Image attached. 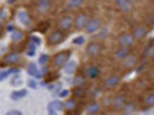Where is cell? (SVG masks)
Segmentation results:
<instances>
[{
    "mask_svg": "<svg viewBox=\"0 0 154 115\" xmlns=\"http://www.w3.org/2000/svg\"><path fill=\"white\" fill-rule=\"evenodd\" d=\"M70 57H72V50L70 49H64V50L57 51L51 57V67L54 69H62L70 61Z\"/></svg>",
    "mask_w": 154,
    "mask_h": 115,
    "instance_id": "obj_1",
    "label": "cell"
},
{
    "mask_svg": "<svg viewBox=\"0 0 154 115\" xmlns=\"http://www.w3.org/2000/svg\"><path fill=\"white\" fill-rule=\"evenodd\" d=\"M66 33H64L62 30L53 29L51 31H49V34L46 35V45L50 46V48H56V46L61 45L65 39H66Z\"/></svg>",
    "mask_w": 154,
    "mask_h": 115,
    "instance_id": "obj_2",
    "label": "cell"
},
{
    "mask_svg": "<svg viewBox=\"0 0 154 115\" xmlns=\"http://www.w3.org/2000/svg\"><path fill=\"white\" fill-rule=\"evenodd\" d=\"M57 27L64 33L69 34L72 30H75V15L72 14H62L57 20Z\"/></svg>",
    "mask_w": 154,
    "mask_h": 115,
    "instance_id": "obj_3",
    "label": "cell"
},
{
    "mask_svg": "<svg viewBox=\"0 0 154 115\" xmlns=\"http://www.w3.org/2000/svg\"><path fill=\"white\" fill-rule=\"evenodd\" d=\"M104 51V45L100 41H91L85 46V56L89 58H99Z\"/></svg>",
    "mask_w": 154,
    "mask_h": 115,
    "instance_id": "obj_4",
    "label": "cell"
},
{
    "mask_svg": "<svg viewBox=\"0 0 154 115\" xmlns=\"http://www.w3.org/2000/svg\"><path fill=\"white\" fill-rule=\"evenodd\" d=\"M54 8V0H34V11L41 16H48Z\"/></svg>",
    "mask_w": 154,
    "mask_h": 115,
    "instance_id": "obj_5",
    "label": "cell"
},
{
    "mask_svg": "<svg viewBox=\"0 0 154 115\" xmlns=\"http://www.w3.org/2000/svg\"><path fill=\"white\" fill-rule=\"evenodd\" d=\"M131 34L134 35L137 42H142L145 41L150 34V27L145 23H137L131 27Z\"/></svg>",
    "mask_w": 154,
    "mask_h": 115,
    "instance_id": "obj_6",
    "label": "cell"
},
{
    "mask_svg": "<svg viewBox=\"0 0 154 115\" xmlns=\"http://www.w3.org/2000/svg\"><path fill=\"white\" fill-rule=\"evenodd\" d=\"M89 19H91V15L88 14V11L84 10V8L77 11L75 14V30L76 31H82V30H85Z\"/></svg>",
    "mask_w": 154,
    "mask_h": 115,
    "instance_id": "obj_7",
    "label": "cell"
},
{
    "mask_svg": "<svg viewBox=\"0 0 154 115\" xmlns=\"http://www.w3.org/2000/svg\"><path fill=\"white\" fill-rule=\"evenodd\" d=\"M120 83H122V76L118 73H111L103 80V88L106 91H114L120 85Z\"/></svg>",
    "mask_w": 154,
    "mask_h": 115,
    "instance_id": "obj_8",
    "label": "cell"
},
{
    "mask_svg": "<svg viewBox=\"0 0 154 115\" xmlns=\"http://www.w3.org/2000/svg\"><path fill=\"white\" fill-rule=\"evenodd\" d=\"M116 43L118 46H125V48H134L137 43L134 35L131 34V31H122L120 34H118L116 37Z\"/></svg>",
    "mask_w": 154,
    "mask_h": 115,
    "instance_id": "obj_9",
    "label": "cell"
},
{
    "mask_svg": "<svg viewBox=\"0 0 154 115\" xmlns=\"http://www.w3.org/2000/svg\"><path fill=\"white\" fill-rule=\"evenodd\" d=\"M127 102H128V98L126 96L125 94H116V95H114V96H112V104H111V107L114 108L115 111L120 113V111L125 110Z\"/></svg>",
    "mask_w": 154,
    "mask_h": 115,
    "instance_id": "obj_10",
    "label": "cell"
},
{
    "mask_svg": "<svg viewBox=\"0 0 154 115\" xmlns=\"http://www.w3.org/2000/svg\"><path fill=\"white\" fill-rule=\"evenodd\" d=\"M101 27H103V20H101V18H99V16H91V19H89V22H88L84 31L87 33V34H95V33L100 31Z\"/></svg>",
    "mask_w": 154,
    "mask_h": 115,
    "instance_id": "obj_11",
    "label": "cell"
},
{
    "mask_svg": "<svg viewBox=\"0 0 154 115\" xmlns=\"http://www.w3.org/2000/svg\"><path fill=\"white\" fill-rule=\"evenodd\" d=\"M19 62H20V54L14 50V51H8V53L3 57L0 65L5 67V65H15V64H19Z\"/></svg>",
    "mask_w": 154,
    "mask_h": 115,
    "instance_id": "obj_12",
    "label": "cell"
},
{
    "mask_svg": "<svg viewBox=\"0 0 154 115\" xmlns=\"http://www.w3.org/2000/svg\"><path fill=\"white\" fill-rule=\"evenodd\" d=\"M115 7L122 14H131L134 11L133 0H115Z\"/></svg>",
    "mask_w": 154,
    "mask_h": 115,
    "instance_id": "obj_13",
    "label": "cell"
},
{
    "mask_svg": "<svg viewBox=\"0 0 154 115\" xmlns=\"http://www.w3.org/2000/svg\"><path fill=\"white\" fill-rule=\"evenodd\" d=\"M85 76L88 77V80H96L97 77H100L101 75V68L99 65H88L84 70Z\"/></svg>",
    "mask_w": 154,
    "mask_h": 115,
    "instance_id": "obj_14",
    "label": "cell"
},
{
    "mask_svg": "<svg viewBox=\"0 0 154 115\" xmlns=\"http://www.w3.org/2000/svg\"><path fill=\"white\" fill-rule=\"evenodd\" d=\"M103 111V104L97 100H92V102L87 103L85 106V113L87 114H91V115H95V114H99Z\"/></svg>",
    "mask_w": 154,
    "mask_h": 115,
    "instance_id": "obj_15",
    "label": "cell"
},
{
    "mask_svg": "<svg viewBox=\"0 0 154 115\" xmlns=\"http://www.w3.org/2000/svg\"><path fill=\"white\" fill-rule=\"evenodd\" d=\"M87 3V0H65V8H68L69 11H77L82 10Z\"/></svg>",
    "mask_w": 154,
    "mask_h": 115,
    "instance_id": "obj_16",
    "label": "cell"
},
{
    "mask_svg": "<svg viewBox=\"0 0 154 115\" xmlns=\"http://www.w3.org/2000/svg\"><path fill=\"white\" fill-rule=\"evenodd\" d=\"M133 53V48H125V46H118V49L115 50V60L116 61H123L126 60L130 54Z\"/></svg>",
    "mask_w": 154,
    "mask_h": 115,
    "instance_id": "obj_17",
    "label": "cell"
},
{
    "mask_svg": "<svg viewBox=\"0 0 154 115\" xmlns=\"http://www.w3.org/2000/svg\"><path fill=\"white\" fill-rule=\"evenodd\" d=\"M123 68L125 69H127V70H131V69H135V67L138 65V56L137 54H134V53H131L130 56L127 57L126 60H123Z\"/></svg>",
    "mask_w": 154,
    "mask_h": 115,
    "instance_id": "obj_18",
    "label": "cell"
},
{
    "mask_svg": "<svg viewBox=\"0 0 154 115\" xmlns=\"http://www.w3.org/2000/svg\"><path fill=\"white\" fill-rule=\"evenodd\" d=\"M142 102H143V104L146 108L154 107V91L146 92V94L143 95V98H142Z\"/></svg>",
    "mask_w": 154,
    "mask_h": 115,
    "instance_id": "obj_19",
    "label": "cell"
},
{
    "mask_svg": "<svg viewBox=\"0 0 154 115\" xmlns=\"http://www.w3.org/2000/svg\"><path fill=\"white\" fill-rule=\"evenodd\" d=\"M88 84V77L85 76V73H79L76 75V79H75V87H87Z\"/></svg>",
    "mask_w": 154,
    "mask_h": 115,
    "instance_id": "obj_20",
    "label": "cell"
},
{
    "mask_svg": "<svg viewBox=\"0 0 154 115\" xmlns=\"http://www.w3.org/2000/svg\"><path fill=\"white\" fill-rule=\"evenodd\" d=\"M138 110V104H137V102H130L128 100L127 102V104H126V107H125V110H123V113H135V111Z\"/></svg>",
    "mask_w": 154,
    "mask_h": 115,
    "instance_id": "obj_21",
    "label": "cell"
},
{
    "mask_svg": "<svg viewBox=\"0 0 154 115\" xmlns=\"http://www.w3.org/2000/svg\"><path fill=\"white\" fill-rule=\"evenodd\" d=\"M149 60L154 64V46L150 49V51H149Z\"/></svg>",
    "mask_w": 154,
    "mask_h": 115,
    "instance_id": "obj_22",
    "label": "cell"
},
{
    "mask_svg": "<svg viewBox=\"0 0 154 115\" xmlns=\"http://www.w3.org/2000/svg\"><path fill=\"white\" fill-rule=\"evenodd\" d=\"M3 34H4V26H3V24L0 23V38L3 37Z\"/></svg>",
    "mask_w": 154,
    "mask_h": 115,
    "instance_id": "obj_23",
    "label": "cell"
},
{
    "mask_svg": "<svg viewBox=\"0 0 154 115\" xmlns=\"http://www.w3.org/2000/svg\"><path fill=\"white\" fill-rule=\"evenodd\" d=\"M149 2H150V3H152V4H153V5H154V0H149Z\"/></svg>",
    "mask_w": 154,
    "mask_h": 115,
    "instance_id": "obj_24",
    "label": "cell"
}]
</instances>
